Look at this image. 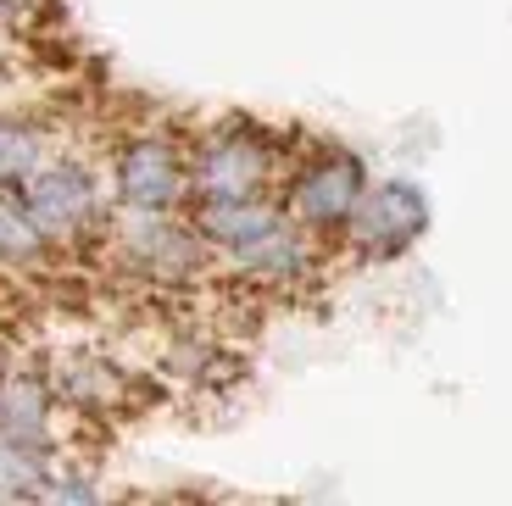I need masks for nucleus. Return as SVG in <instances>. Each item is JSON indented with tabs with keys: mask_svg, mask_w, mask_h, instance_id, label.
Returning a JSON list of instances; mask_svg holds the SVG:
<instances>
[{
	"mask_svg": "<svg viewBox=\"0 0 512 506\" xmlns=\"http://www.w3.org/2000/svg\"><path fill=\"white\" fill-rule=\"evenodd\" d=\"M101 234L112 240L117 262L145 284H190L212 262L190 212H134V206H117V212H106Z\"/></svg>",
	"mask_w": 512,
	"mask_h": 506,
	"instance_id": "1",
	"label": "nucleus"
},
{
	"mask_svg": "<svg viewBox=\"0 0 512 506\" xmlns=\"http://www.w3.org/2000/svg\"><path fill=\"white\" fill-rule=\"evenodd\" d=\"M17 206L28 212V223L39 228L45 245H78L95 240L106 223V190L90 162L78 156H45L34 173L17 184Z\"/></svg>",
	"mask_w": 512,
	"mask_h": 506,
	"instance_id": "2",
	"label": "nucleus"
},
{
	"mask_svg": "<svg viewBox=\"0 0 512 506\" xmlns=\"http://www.w3.org/2000/svg\"><path fill=\"white\" fill-rule=\"evenodd\" d=\"M190 156V201H245V195L279 190V145L256 123H218L195 145Z\"/></svg>",
	"mask_w": 512,
	"mask_h": 506,
	"instance_id": "3",
	"label": "nucleus"
},
{
	"mask_svg": "<svg viewBox=\"0 0 512 506\" xmlns=\"http://www.w3.org/2000/svg\"><path fill=\"white\" fill-rule=\"evenodd\" d=\"M362 190H368L362 156L340 151V145H323V151L301 156V162L279 178V195H273V201L284 206L290 223H301L307 234L323 240V234H340V228L351 223Z\"/></svg>",
	"mask_w": 512,
	"mask_h": 506,
	"instance_id": "4",
	"label": "nucleus"
},
{
	"mask_svg": "<svg viewBox=\"0 0 512 506\" xmlns=\"http://www.w3.org/2000/svg\"><path fill=\"white\" fill-rule=\"evenodd\" d=\"M112 201L134 212L190 206V156L173 134H128L112 151Z\"/></svg>",
	"mask_w": 512,
	"mask_h": 506,
	"instance_id": "5",
	"label": "nucleus"
},
{
	"mask_svg": "<svg viewBox=\"0 0 512 506\" xmlns=\"http://www.w3.org/2000/svg\"><path fill=\"white\" fill-rule=\"evenodd\" d=\"M429 228V201L412 178H390V184H368L351 212V223L340 228V240L362 256H396L412 240H423Z\"/></svg>",
	"mask_w": 512,
	"mask_h": 506,
	"instance_id": "6",
	"label": "nucleus"
},
{
	"mask_svg": "<svg viewBox=\"0 0 512 506\" xmlns=\"http://www.w3.org/2000/svg\"><path fill=\"white\" fill-rule=\"evenodd\" d=\"M229 256V267L240 273V279L251 284H273V290H284V284H307L312 267H318V234H307L301 223H290L279 206V217H273L262 234H251V240H240Z\"/></svg>",
	"mask_w": 512,
	"mask_h": 506,
	"instance_id": "7",
	"label": "nucleus"
},
{
	"mask_svg": "<svg viewBox=\"0 0 512 506\" xmlns=\"http://www.w3.org/2000/svg\"><path fill=\"white\" fill-rule=\"evenodd\" d=\"M0 440L28 456L51 451V384L34 373H0Z\"/></svg>",
	"mask_w": 512,
	"mask_h": 506,
	"instance_id": "8",
	"label": "nucleus"
},
{
	"mask_svg": "<svg viewBox=\"0 0 512 506\" xmlns=\"http://www.w3.org/2000/svg\"><path fill=\"white\" fill-rule=\"evenodd\" d=\"M45 156H56L45 128L28 123V117L0 112V184H6V190H17V184L45 162Z\"/></svg>",
	"mask_w": 512,
	"mask_h": 506,
	"instance_id": "9",
	"label": "nucleus"
},
{
	"mask_svg": "<svg viewBox=\"0 0 512 506\" xmlns=\"http://www.w3.org/2000/svg\"><path fill=\"white\" fill-rule=\"evenodd\" d=\"M45 384H51L56 395H67L73 406H106L117 395V373L101 362H90V356H67V362H56V373H45Z\"/></svg>",
	"mask_w": 512,
	"mask_h": 506,
	"instance_id": "10",
	"label": "nucleus"
},
{
	"mask_svg": "<svg viewBox=\"0 0 512 506\" xmlns=\"http://www.w3.org/2000/svg\"><path fill=\"white\" fill-rule=\"evenodd\" d=\"M45 251H51V245L39 240V228L28 223V212L17 206V195L0 190V262L28 267V262H39Z\"/></svg>",
	"mask_w": 512,
	"mask_h": 506,
	"instance_id": "11",
	"label": "nucleus"
},
{
	"mask_svg": "<svg viewBox=\"0 0 512 506\" xmlns=\"http://www.w3.org/2000/svg\"><path fill=\"white\" fill-rule=\"evenodd\" d=\"M12 12H17V0H0V23H6Z\"/></svg>",
	"mask_w": 512,
	"mask_h": 506,
	"instance_id": "12",
	"label": "nucleus"
},
{
	"mask_svg": "<svg viewBox=\"0 0 512 506\" xmlns=\"http://www.w3.org/2000/svg\"><path fill=\"white\" fill-rule=\"evenodd\" d=\"M0 190H6V184H0Z\"/></svg>",
	"mask_w": 512,
	"mask_h": 506,
	"instance_id": "13",
	"label": "nucleus"
}]
</instances>
